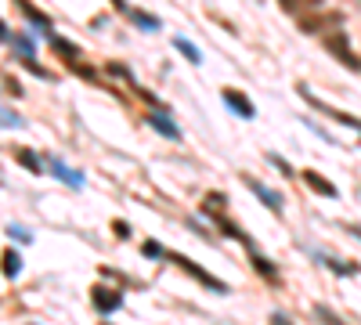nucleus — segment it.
<instances>
[{
    "label": "nucleus",
    "mask_w": 361,
    "mask_h": 325,
    "mask_svg": "<svg viewBox=\"0 0 361 325\" xmlns=\"http://www.w3.org/2000/svg\"><path fill=\"white\" fill-rule=\"evenodd\" d=\"M112 231H116V235H119V239H127V235H130V228H127V224H123V221H116V224H112Z\"/></svg>",
    "instance_id": "obj_20"
},
{
    "label": "nucleus",
    "mask_w": 361,
    "mask_h": 325,
    "mask_svg": "<svg viewBox=\"0 0 361 325\" xmlns=\"http://www.w3.org/2000/svg\"><path fill=\"white\" fill-rule=\"evenodd\" d=\"M304 185L314 188L318 195H333V199H336V185H333V181H325L318 170H304Z\"/></svg>",
    "instance_id": "obj_5"
},
{
    "label": "nucleus",
    "mask_w": 361,
    "mask_h": 325,
    "mask_svg": "<svg viewBox=\"0 0 361 325\" xmlns=\"http://www.w3.org/2000/svg\"><path fill=\"white\" fill-rule=\"evenodd\" d=\"M15 159H18V163H22L25 170H33V173L40 170V163H37V156H33V152H29V149H15Z\"/></svg>",
    "instance_id": "obj_13"
},
{
    "label": "nucleus",
    "mask_w": 361,
    "mask_h": 325,
    "mask_svg": "<svg viewBox=\"0 0 361 325\" xmlns=\"http://www.w3.org/2000/svg\"><path fill=\"white\" fill-rule=\"evenodd\" d=\"M170 257H173V260L180 264V268H185V271H188V275H195V278H199V282H202L206 289H217V293H224V289H228L224 282H217V278H214V275H209V271H202V268H199V264H195V260H188V257H180V253H170Z\"/></svg>",
    "instance_id": "obj_3"
},
{
    "label": "nucleus",
    "mask_w": 361,
    "mask_h": 325,
    "mask_svg": "<svg viewBox=\"0 0 361 325\" xmlns=\"http://www.w3.org/2000/svg\"><path fill=\"white\" fill-rule=\"evenodd\" d=\"M177 47H180V54H188L192 62H199V51H195V47L188 44V40H177Z\"/></svg>",
    "instance_id": "obj_15"
},
{
    "label": "nucleus",
    "mask_w": 361,
    "mask_h": 325,
    "mask_svg": "<svg viewBox=\"0 0 361 325\" xmlns=\"http://www.w3.org/2000/svg\"><path fill=\"white\" fill-rule=\"evenodd\" d=\"M271 325H293V321H289L286 314H275V318H271Z\"/></svg>",
    "instance_id": "obj_21"
},
{
    "label": "nucleus",
    "mask_w": 361,
    "mask_h": 325,
    "mask_svg": "<svg viewBox=\"0 0 361 325\" xmlns=\"http://www.w3.org/2000/svg\"><path fill=\"white\" fill-rule=\"evenodd\" d=\"M54 51L62 54L66 62H76V58H80V47H76V44H69V40H54Z\"/></svg>",
    "instance_id": "obj_12"
},
{
    "label": "nucleus",
    "mask_w": 361,
    "mask_h": 325,
    "mask_svg": "<svg viewBox=\"0 0 361 325\" xmlns=\"http://www.w3.org/2000/svg\"><path fill=\"white\" fill-rule=\"evenodd\" d=\"M15 4H18V8H22V11L29 15V22H33L37 29H44V33H51V18H47L44 11H37L33 4H29V0H15Z\"/></svg>",
    "instance_id": "obj_8"
},
{
    "label": "nucleus",
    "mask_w": 361,
    "mask_h": 325,
    "mask_svg": "<svg viewBox=\"0 0 361 325\" xmlns=\"http://www.w3.org/2000/svg\"><path fill=\"white\" fill-rule=\"evenodd\" d=\"M22 271V257L15 250H4V278H15Z\"/></svg>",
    "instance_id": "obj_11"
},
{
    "label": "nucleus",
    "mask_w": 361,
    "mask_h": 325,
    "mask_svg": "<svg viewBox=\"0 0 361 325\" xmlns=\"http://www.w3.org/2000/svg\"><path fill=\"white\" fill-rule=\"evenodd\" d=\"M90 297H94V307L102 314H112V311H119V304H123V293L109 289V286H94V289H90Z\"/></svg>",
    "instance_id": "obj_2"
},
{
    "label": "nucleus",
    "mask_w": 361,
    "mask_h": 325,
    "mask_svg": "<svg viewBox=\"0 0 361 325\" xmlns=\"http://www.w3.org/2000/svg\"><path fill=\"white\" fill-rule=\"evenodd\" d=\"M224 102H228V105H231L238 116H246V120L253 116V105H250V98H246V94H238V91H231V87L224 91Z\"/></svg>",
    "instance_id": "obj_7"
},
{
    "label": "nucleus",
    "mask_w": 361,
    "mask_h": 325,
    "mask_svg": "<svg viewBox=\"0 0 361 325\" xmlns=\"http://www.w3.org/2000/svg\"><path fill=\"white\" fill-rule=\"evenodd\" d=\"M166 250L159 246V243H145V257H163Z\"/></svg>",
    "instance_id": "obj_18"
},
{
    "label": "nucleus",
    "mask_w": 361,
    "mask_h": 325,
    "mask_svg": "<svg viewBox=\"0 0 361 325\" xmlns=\"http://www.w3.org/2000/svg\"><path fill=\"white\" fill-rule=\"evenodd\" d=\"M357 4H361V0H357Z\"/></svg>",
    "instance_id": "obj_22"
},
{
    "label": "nucleus",
    "mask_w": 361,
    "mask_h": 325,
    "mask_svg": "<svg viewBox=\"0 0 361 325\" xmlns=\"http://www.w3.org/2000/svg\"><path fill=\"white\" fill-rule=\"evenodd\" d=\"M134 22H137V25H145V29H156V22L148 18V15H141V11H134Z\"/></svg>",
    "instance_id": "obj_19"
},
{
    "label": "nucleus",
    "mask_w": 361,
    "mask_h": 325,
    "mask_svg": "<svg viewBox=\"0 0 361 325\" xmlns=\"http://www.w3.org/2000/svg\"><path fill=\"white\" fill-rule=\"evenodd\" d=\"M152 127H159L166 137H180V134H177V127H173V123H166V120H159V116H152Z\"/></svg>",
    "instance_id": "obj_14"
},
{
    "label": "nucleus",
    "mask_w": 361,
    "mask_h": 325,
    "mask_svg": "<svg viewBox=\"0 0 361 325\" xmlns=\"http://www.w3.org/2000/svg\"><path fill=\"white\" fill-rule=\"evenodd\" d=\"M250 257H253V268H257V271L264 275V282H271V286H279V282H282V278H279V268H275V264H267V260H264V257H260L257 250H250Z\"/></svg>",
    "instance_id": "obj_6"
},
{
    "label": "nucleus",
    "mask_w": 361,
    "mask_h": 325,
    "mask_svg": "<svg viewBox=\"0 0 361 325\" xmlns=\"http://www.w3.org/2000/svg\"><path fill=\"white\" fill-rule=\"evenodd\" d=\"M4 91H8V94H15V98H18V91H22V87H18V80H15L11 73L4 76Z\"/></svg>",
    "instance_id": "obj_16"
},
{
    "label": "nucleus",
    "mask_w": 361,
    "mask_h": 325,
    "mask_svg": "<svg viewBox=\"0 0 361 325\" xmlns=\"http://www.w3.org/2000/svg\"><path fill=\"white\" fill-rule=\"evenodd\" d=\"M325 51H329V54H336L347 69H361V58L350 54V44H347L343 33H333V37H329V40H325Z\"/></svg>",
    "instance_id": "obj_1"
},
{
    "label": "nucleus",
    "mask_w": 361,
    "mask_h": 325,
    "mask_svg": "<svg viewBox=\"0 0 361 325\" xmlns=\"http://www.w3.org/2000/svg\"><path fill=\"white\" fill-rule=\"evenodd\" d=\"M329 268H336V271H343V275H354V271H357L354 264H343V260H329Z\"/></svg>",
    "instance_id": "obj_17"
},
{
    "label": "nucleus",
    "mask_w": 361,
    "mask_h": 325,
    "mask_svg": "<svg viewBox=\"0 0 361 325\" xmlns=\"http://www.w3.org/2000/svg\"><path fill=\"white\" fill-rule=\"evenodd\" d=\"M282 4V11H289V15H307L311 8H318L322 0H279Z\"/></svg>",
    "instance_id": "obj_9"
},
{
    "label": "nucleus",
    "mask_w": 361,
    "mask_h": 325,
    "mask_svg": "<svg viewBox=\"0 0 361 325\" xmlns=\"http://www.w3.org/2000/svg\"><path fill=\"white\" fill-rule=\"evenodd\" d=\"M246 185L257 192V199H260V202H267V206H271V210H282V199H279L275 192H271V188H264V185H257V181H246Z\"/></svg>",
    "instance_id": "obj_10"
},
{
    "label": "nucleus",
    "mask_w": 361,
    "mask_h": 325,
    "mask_svg": "<svg viewBox=\"0 0 361 325\" xmlns=\"http://www.w3.org/2000/svg\"><path fill=\"white\" fill-rule=\"evenodd\" d=\"M333 25H340V15H336V11L300 15V29H304V33H322V29H333Z\"/></svg>",
    "instance_id": "obj_4"
}]
</instances>
